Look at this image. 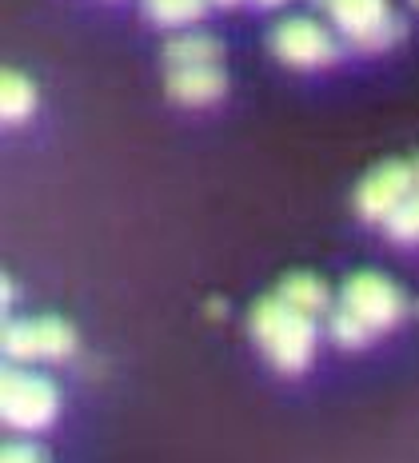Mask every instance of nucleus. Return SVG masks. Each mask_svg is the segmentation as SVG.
Here are the masks:
<instances>
[{
	"mask_svg": "<svg viewBox=\"0 0 419 463\" xmlns=\"http://www.w3.org/2000/svg\"><path fill=\"white\" fill-rule=\"evenodd\" d=\"M252 5H260V8H276V5H284V0H252Z\"/></svg>",
	"mask_w": 419,
	"mask_h": 463,
	"instance_id": "dca6fc26",
	"label": "nucleus"
},
{
	"mask_svg": "<svg viewBox=\"0 0 419 463\" xmlns=\"http://www.w3.org/2000/svg\"><path fill=\"white\" fill-rule=\"evenodd\" d=\"M415 168H419V160H415Z\"/></svg>",
	"mask_w": 419,
	"mask_h": 463,
	"instance_id": "6ab92c4d",
	"label": "nucleus"
},
{
	"mask_svg": "<svg viewBox=\"0 0 419 463\" xmlns=\"http://www.w3.org/2000/svg\"><path fill=\"white\" fill-rule=\"evenodd\" d=\"M0 463H44V459L33 443H8V448L0 451Z\"/></svg>",
	"mask_w": 419,
	"mask_h": 463,
	"instance_id": "2eb2a0df",
	"label": "nucleus"
},
{
	"mask_svg": "<svg viewBox=\"0 0 419 463\" xmlns=\"http://www.w3.org/2000/svg\"><path fill=\"white\" fill-rule=\"evenodd\" d=\"M419 188V168L415 160H387L372 168L356 188V212L372 224H384L392 212L404 204L407 196Z\"/></svg>",
	"mask_w": 419,
	"mask_h": 463,
	"instance_id": "423d86ee",
	"label": "nucleus"
},
{
	"mask_svg": "<svg viewBox=\"0 0 419 463\" xmlns=\"http://www.w3.org/2000/svg\"><path fill=\"white\" fill-rule=\"evenodd\" d=\"M339 304L352 307V312L367 327H372L376 335L379 332H392V327L407 316V296L399 292V288L387 276H379V272H356V276H348Z\"/></svg>",
	"mask_w": 419,
	"mask_h": 463,
	"instance_id": "39448f33",
	"label": "nucleus"
},
{
	"mask_svg": "<svg viewBox=\"0 0 419 463\" xmlns=\"http://www.w3.org/2000/svg\"><path fill=\"white\" fill-rule=\"evenodd\" d=\"M224 44L208 33H184L164 44V64L168 69H200V64H220Z\"/></svg>",
	"mask_w": 419,
	"mask_h": 463,
	"instance_id": "9d476101",
	"label": "nucleus"
},
{
	"mask_svg": "<svg viewBox=\"0 0 419 463\" xmlns=\"http://www.w3.org/2000/svg\"><path fill=\"white\" fill-rule=\"evenodd\" d=\"M208 8V0H144V16L160 28H188Z\"/></svg>",
	"mask_w": 419,
	"mask_h": 463,
	"instance_id": "f8f14e48",
	"label": "nucleus"
},
{
	"mask_svg": "<svg viewBox=\"0 0 419 463\" xmlns=\"http://www.w3.org/2000/svg\"><path fill=\"white\" fill-rule=\"evenodd\" d=\"M212 5H224V8H232V5H240V0H212Z\"/></svg>",
	"mask_w": 419,
	"mask_h": 463,
	"instance_id": "f3484780",
	"label": "nucleus"
},
{
	"mask_svg": "<svg viewBox=\"0 0 419 463\" xmlns=\"http://www.w3.org/2000/svg\"><path fill=\"white\" fill-rule=\"evenodd\" d=\"M61 395H56L52 380L21 368L8 360L0 372V416L13 431H41L56 420Z\"/></svg>",
	"mask_w": 419,
	"mask_h": 463,
	"instance_id": "f03ea898",
	"label": "nucleus"
},
{
	"mask_svg": "<svg viewBox=\"0 0 419 463\" xmlns=\"http://www.w3.org/2000/svg\"><path fill=\"white\" fill-rule=\"evenodd\" d=\"M228 92V72L220 64H200V69H168V96L184 109H208L224 100Z\"/></svg>",
	"mask_w": 419,
	"mask_h": 463,
	"instance_id": "6e6552de",
	"label": "nucleus"
},
{
	"mask_svg": "<svg viewBox=\"0 0 419 463\" xmlns=\"http://www.w3.org/2000/svg\"><path fill=\"white\" fill-rule=\"evenodd\" d=\"M319 5H324L328 21L336 24V33L364 52L387 48L404 36V21L392 13L387 0H319Z\"/></svg>",
	"mask_w": 419,
	"mask_h": 463,
	"instance_id": "7ed1b4c3",
	"label": "nucleus"
},
{
	"mask_svg": "<svg viewBox=\"0 0 419 463\" xmlns=\"http://www.w3.org/2000/svg\"><path fill=\"white\" fill-rule=\"evenodd\" d=\"M412 5H415V8H419V0H412Z\"/></svg>",
	"mask_w": 419,
	"mask_h": 463,
	"instance_id": "a211bd4d",
	"label": "nucleus"
},
{
	"mask_svg": "<svg viewBox=\"0 0 419 463\" xmlns=\"http://www.w3.org/2000/svg\"><path fill=\"white\" fill-rule=\"evenodd\" d=\"M33 109H36V84L16 69H8L0 76V116L8 124H21L24 116H33Z\"/></svg>",
	"mask_w": 419,
	"mask_h": 463,
	"instance_id": "9b49d317",
	"label": "nucleus"
},
{
	"mask_svg": "<svg viewBox=\"0 0 419 463\" xmlns=\"http://www.w3.org/2000/svg\"><path fill=\"white\" fill-rule=\"evenodd\" d=\"M384 232L395 244H419V188L384 220Z\"/></svg>",
	"mask_w": 419,
	"mask_h": 463,
	"instance_id": "4468645a",
	"label": "nucleus"
},
{
	"mask_svg": "<svg viewBox=\"0 0 419 463\" xmlns=\"http://www.w3.org/2000/svg\"><path fill=\"white\" fill-rule=\"evenodd\" d=\"M252 340L260 344V352L268 355L271 368L296 375L304 372L316 355V320L304 312H296L291 304H284L280 296H264L260 304H252L248 316Z\"/></svg>",
	"mask_w": 419,
	"mask_h": 463,
	"instance_id": "f257e3e1",
	"label": "nucleus"
},
{
	"mask_svg": "<svg viewBox=\"0 0 419 463\" xmlns=\"http://www.w3.org/2000/svg\"><path fill=\"white\" fill-rule=\"evenodd\" d=\"M271 52L288 64V69H324L336 61V36L311 16H291L271 28Z\"/></svg>",
	"mask_w": 419,
	"mask_h": 463,
	"instance_id": "0eeeda50",
	"label": "nucleus"
},
{
	"mask_svg": "<svg viewBox=\"0 0 419 463\" xmlns=\"http://www.w3.org/2000/svg\"><path fill=\"white\" fill-rule=\"evenodd\" d=\"M328 335L336 340L339 347H367L376 340V332L367 327L359 316L352 312V307H344V304H336L328 312Z\"/></svg>",
	"mask_w": 419,
	"mask_h": 463,
	"instance_id": "ddd939ff",
	"label": "nucleus"
},
{
	"mask_svg": "<svg viewBox=\"0 0 419 463\" xmlns=\"http://www.w3.org/2000/svg\"><path fill=\"white\" fill-rule=\"evenodd\" d=\"M0 344H5V355L13 364H48V360H64V355L76 352V332L61 316L8 320Z\"/></svg>",
	"mask_w": 419,
	"mask_h": 463,
	"instance_id": "20e7f679",
	"label": "nucleus"
},
{
	"mask_svg": "<svg viewBox=\"0 0 419 463\" xmlns=\"http://www.w3.org/2000/svg\"><path fill=\"white\" fill-rule=\"evenodd\" d=\"M276 296L284 304H291L296 312L311 316V320H319V316L331 312V296H328V284L319 276L311 272H296V276H284L276 288Z\"/></svg>",
	"mask_w": 419,
	"mask_h": 463,
	"instance_id": "1a4fd4ad",
	"label": "nucleus"
}]
</instances>
